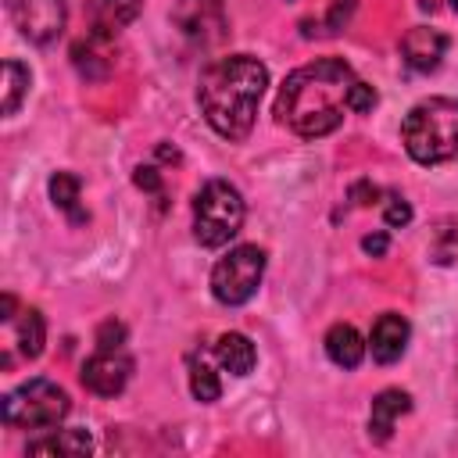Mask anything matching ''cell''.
Wrapping results in <instances>:
<instances>
[{"label": "cell", "mask_w": 458, "mask_h": 458, "mask_svg": "<svg viewBox=\"0 0 458 458\" xmlns=\"http://www.w3.org/2000/svg\"><path fill=\"white\" fill-rule=\"evenodd\" d=\"M132 179H136V186H140V190H147V193H157V197H161V175H157V168H150V165L143 168V165H140Z\"/></svg>", "instance_id": "cell-25"}, {"label": "cell", "mask_w": 458, "mask_h": 458, "mask_svg": "<svg viewBox=\"0 0 458 458\" xmlns=\"http://www.w3.org/2000/svg\"><path fill=\"white\" fill-rule=\"evenodd\" d=\"M79 193H82L79 175H72V172H54V175H50V200H54V208H61L72 222H86V211L79 208Z\"/></svg>", "instance_id": "cell-17"}, {"label": "cell", "mask_w": 458, "mask_h": 458, "mask_svg": "<svg viewBox=\"0 0 458 458\" xmlns=\"http://www.w3.org/2000/svg\"><path fill=\"white\" fill-rule=\"evenodd\" d=\"M408 336H411V329H408V318H404V315H397V311L379 315V318L372 322V333H369L372 358H376L379 365H394V361L408 351Z\"/></svg>", "instance_id": "cell-12"}, {"label": "cell", "mask_w": 458, "mask_h": 458, "mask_svg": "<svg viewBox=\"0 0 458 458\" xmlns=\"http://www.w3.org/2000/svg\"><path fill=\"white\" fill-rule=\"evenodd\" d=\"M68 411L72 401L54 379H29L0 401V419L11 429H54Z\"/></svg>", "instance_id": "cell-5"}, {"label": "cell", "mask_w": 458, "mask_h": 458, "mask_svg": "<svg viewBox=\"0 0 458 458\" xmlns=\"http://www.w3.org/2000/svg\"><path fill=\"white\" fill-rule=\"evenodd\" d=\"M11 333H7V344H4V358H0V365L4 369H11L18 358L21 361H32V358H39V351H43V344H47V322H43V315L36 311V308H21L14 318H7L4 322Z\"/></svg>", "instance_id": "cell-9"}, {"label": "cell", "mask_w": 458, "mask_h": 458, "mask_svg": "<svg viewBox=\"0 0 458 458\" xmlns=\"http://www.w3.org/2000/svg\"><path fill=\"white\" fill-rule=\"evenodd\" d=\"M326 354L340 369H358L361 358H365V340H361V333L351 322H336L326 333Z\"/></svg>", "instance_id": "cell-14"}, {"label": "cell", "mask_w": 458, "mask_h": 458, "mask_svg": "<svg viewBox=\"0 0 458 458\" xmlns=\"http://www.w3.org/2000/svg\"><path fill=\"white\" fill-rule=\"evenodd\" d=\"M447 54V36L440 29H429V25H415L404 32L401 39V57L408 68L415 72H433Z\"/></svg>", "instance_id": "cell-11"}, {"label": "cell", "mask_w": 458, "mask_h": 458, "mask_svg": "<svg viewBox=\"0 0 458 458\" xmlns=\"http://www.w3.org/2000/svg\"><path fill=\"white\" fill-rule=\"evenodd\" d=\"M175 29L197 43V47H211L225 36L229 21H225V4L222 0H179L172 11Z\"/></svg>", "instance_id": "cell-8"}, {"label": "cell", "mask_w": 458, "mask_h": 458, "mask_svg": "<svg viewBox=\"0 0 458 458\" xmlns=\"http://www.w3.org/2000/svg\"><path fill=\"white\" fill-rule=\"evenodd\" d=\"M437 4H440V0H419L422 11H437Z\"/></svg>", "instance_id": "cell-27"}, {"label": "cell", "mask_w": 458, "mask_h": 458, "mask_svg": "<svg viewBox=\"0 0 458 458\" xmlns=\"http://www.w3.org/2000/svg\"><path fill=\"white\" fill-rule=\"evenodd\" d=\"M354 86V72L344 57H318L286 75L276 93V122L304 140L329 136L340 129L347 97Z\"/></svg>", "instance_id": "cell-1"}, {"label": "cell", "mask_w": 458, "mask_h": 458, "mask_svg": "<svg viewBox=\"0 0 458 458\" xmlns=\"http://www.w3.org/2000/svg\"><path fill=\"white\" fill-rule=\"evenodd\" d=\"M261 276H265V250L258 243H240L233 247L225 258L215 261L211 268V293L218 304H247L258 286H261Z\"/></svg>", "instance_id": "cell-6"}, {"label": "cell", "mask_w": 458, "mask_h": 458, "mask_svg": "<svg viewBox=\"0 0 458 458\" xmlns=\"http://www.w3.org/2000/svg\"><path fill=\"white\" fill-rule=\"evenodd\" d=\"M190 394H193L200 404H211V401H218V394H222V383H218V376H215V369L208 365L204 354H193V358H190Z\"/></svg>", "instance_id": "cell-19"}, {"label": "cell", "mask_w": 458, "mask_h": 458, "mask_svg": "<svg viewBox=\"0 0 458 458\" xmlns=\"http://www.w3.org/2000/svg\"><path fill=\"white\" fill-rule=\"evenodd\" d=\"M132 376V358H125L122 351H97L93 358H86L82 365V386L97 397H114L125 390Z\"/></svg>", "instance_id": "cell-10"}, {"label": "cell", "mask_w": 458, "mask_h": 458, "mask_svg": "<svg viewBox=\"0 0 458 458\" xmlns=\"http://www.w3.org/2000/svg\"><path fill=\"white\" fill-rule=\"evenodd\" d=\"M354 7H358V0H336V4L329 7V14H326V29H329V32H340V29L351 21Z\"/></svg>", "instance_id": "cell-24"}, {"label": "cell", "mask_w": 458, "mask_h": 458, "mask_svg": "<svg viewBox=\"0 0 458 458\" xmlns=\"http://www.w3.org/2000/svg\"><path fill=\"white\" fill-rule=\"evenodd\" d=\"M29 82H32L29 68H25L21 61L7 57V61H4V114H7V118L21 107V100H25V93H29Z\"/></svg>", "instance_id": "cell-18"}, {"label": "cell", "mask_w": 458, "mask_h": 458, "mask_svg": "<svg viewBox=\"0 0 458 458\" xmlns=\"http://www.w3.org/2000/svg\"><path fill=\"white\" fill-rule=\"evenodd\" d=\"M215 358H218V365L229 376H247L254 369V361H258V351H254L250 336H243V333H222L218 344H215Z\"/></svg>", "instance_id": "cell-15"}, {"label": "cell", "mask_w": 458, "mask_h": 458, "mask_svg": "<svg viewBox=\"0 0 458 458\" xmlns=\"http://www.w3.org/2000/svg\"><path fill=\"white\" fill-rule=\"evenodd\" d=\"M451 7H454V11H458V0H451Z\"/></svg>", "instance_id": "cell-28"}, {"label": "cell", "mask_w": 458, "mask_h": 458, "mask_svg": "<svg viewBox=\"0 0 458 458\" xmlns=\"http://www.w3.org/2000/svg\"><path fill=\"white\" fill-rule=\"evenodd\" d=\"M383 218H386V225H408L411 222V204L404 200V197H397V193H390L386 197V208H383Z\"/></svg>", "instance_id": "cell-22"}, {"label": "cell", "mask_w": 458, "mask_h": 458, "mask_svg": "<svg viewBox=\"0 0 458 458\" xmlns=\"http://www.w3.org/2000/svg\"><path fill=\"white\" fill-rule=\"evenodd\" d=\"M268 86V68L250 54H229L211 61L197 82V104L208 125L222 140H247L258 118V104Z\"/></svg>", "instance_id": "cell-2"}, {"label": "cell", "mask_w": 458, "mask_h": 458, "mask_svg": "<svg viewBox=\"0 0 458 458\" xmlns=\"http://www.w3.org/2000/svg\"><path fill=\"white\" fill-rule=\"evenodd\" d=\"M93 440L86 429H47V437L29 440V454H89Z\"/></svg>", "instance_id": "cell-16"}, {"label": "cell", "mask_w": 458, "mask_h": 458, "mask_svg": "<svg viewBox=\"0 0 458 458\" xmlns=\"http://www.w3.org/2000/svg\"><path fill=\"white\" fill-rule=\"evenodd\" d=\"M247 204L225 179H208L193 197V236L200 247H225L243 225Z\"/></svg>", "instance_id": "cell-4"}, {"label": "cell", "mask_w": 458, "mask_h": 458, "mask_svg": "<svg viewBox=\"0 0 458 458\" xmlns=\"http://www.w3.org/2000/svg\"><path fill=\"white\" fill-rule=\"evenodd\" d=\"M347 107H351L354 114H365V111H372V107H376V89H372L369 82L354 79V86H351V97H347Z\"/></svg>", "instance_id": "cell-21"}, {"label": "cell", "mask_w": 458, "mask_h": 458, "mask_svg": "<svg viewBox=\"0 0 458 458\" xmlns=\"http://www.w3.org/2000/svg\"><path fill=\"white\" fill-rule=\"evenodd\" d=\"M401 143L419 165L458 161V97L419 100L401 122Z\"/></svg>", "instance_id": "cell-3"}, {"label": "cell", "mask_w": 458, "mask_h": 458, "mask_svg": "<svg viewBox=\"0 0 458 458\" xmlns=\"http://www.w3.org/2000/svg\"><path fill=\"white\" fill-rule=\"evenodd\" d=\"M404 411H411V397H408L404 390H397V386L379 390V394L372 397V408H369V437H372L376 444L390 440V433H394V426H397V419H401Z\"/></svg>", "instance_id": "cell-13"}, {"label": "cell", "mask_w": 458, "mask_h": 458, "mask_svg": "<svg viewBox=\"0 0 458 458\" xmlns=\"http://www.w3.org/2000/svg\"><path fill=\"white\" fill-rule=\"evenodd\" d=\"M7 11L14 29L39 47L54 43L68 21V0H7Z\"/></svg>", "instance_id": "cell-7"}, {"label": "cell", "mask_w": 458, "mask_h": 458, "mask_svg": "<svg viewBox=\"0 0 458 458\" xmlns=\"http://www.w3.org/2000/svg\"><path fill=\"white\" fill-rule=\"evenodd\" d=\"M361 247H365L372 258H383V254H386V233H372V236H365Z\"/></svg>", "instance_id": "cell-26"}, {"label": "cell", "mask_w": 458, "mask_h": 458, "mask_svg": "<svg viewBox=\"0 0 458 458\" xmlns=\"http://www.w3.org/2000/svg\"><path fill=\"white\" fill-rule=\"evenodd\" d=\"M143 11V0H104V14L111 25H129Z\"/></svg>", "instance_id": "cell-20"}, {"label": "cell", "mask_w": 458, "mask_h": 458, "mask_svg": "<svg viewBox=\"0 0 458 458\" xmlns=\"http://www.w3.org/2000/svg\"><path fill=\"white\" fill-rule=\"evenodd\" d=\"M122 340H125V326L107 318L100 329H97V347L100 351H122Z\"/></svg>", "instance_id": "cell-23"}]
</instances>
